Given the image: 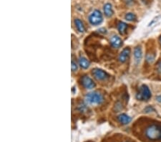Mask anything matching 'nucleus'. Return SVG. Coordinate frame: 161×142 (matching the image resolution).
<instances>
[{
  "label": "nucleus",
  "mask_w": 161,
  "mask_h": 142,
  "mask_svg": "<svg viewBox=\"0 0 161 142\" xmlns=\"http://www.w3.org/2000/svg\"><path fill=\"white\" fill-rule=\"evenodd\" d=\"M157 71L159 73H161V61L159 62L157 65Z\"/></svg>",
  "instance_id": "obj_18"
},
{
  "label": "nucleus",
  "mask_w": 161,
  "mask_h": 142,
  "mask_svg": "<svg viewBox=\"0 0 161 142\" xmlns=\"http://www.w3.org/2000/svg\"><path fill=\"white\" fill-rule=\"evenodd\" d=\"M130 54V48H128V47L125 48L124 50L120 53V55H119V61H120V62H122V63L126 62L127 60L129 58Z\"/></svg>",
  "instance_id": "obj_8"
},
{
  "label": "nucleus",
  "mask_w": 161,
  "mask_h": 142,
  "mask_svg": "<svg viewBox=\"0 0 161 142\" xmlns=\"http://www.w3.org/2000/svg\"><path fill=\"white\" fill-rule=\"evenodd\" d=\"M110 44L113 47L118 48V47H121L122 45H123V40L120 39V37L115 35L112 37L111 39H110Z\"/></svg>",
  "instance_id": "obj_7"
},
{
  "label": "nucleus",
  "mask_w": 161,
  "mask_h": 142,
  "mask_svg": "<svg viewBox=\"0 0 161 142\" xmlns=\"http://www.w3.org/2000/svg\"><path fill=\"white\" fill-rule=\"evenodd\" d=\"M71 68H72V71L73 72H75L77 70V64H76V62H74V61H72Z\"/></svg>",
  "instance_id": "obj_17"
},
{
  "label": "nucleus",
  "mask_w": 161,
  "mask_h": 142,
  "mask_svg": "<svg viewBox=\"0 0 161 142\" xmlns=\"http://www.w3.org/2000/svg\"><path fill=\"white\" fill-rule=\"evenodd\" d=\"M145 137L151 141L161 140V126L157 124H152L146 128L145 131Z\"/></svg>",
  "instance_id": "obj_1"
},
{
  "label": "nucleus",
  "mask_w": 161,
  "mask_h": 142,
  "mask_svg": "<svg viewBox=\"0 0 161 142\" xmlns=\"http://www.w3.org/2000/svg\"><path fill=\"white\" fill-rule=\"evenodd\" d=\"M79 63L80 66L84 69H86L89 66V62L84 57H80L79 59Z\"/></svg>",
  "instance_id": "obj_14"
},
{
  "label": "nucleus",
  "mask_w": 161,
  "mask_h": 142,
  "mask_svg": "<svg viewBox=\"0 0 161 142\" xmlns=\"http://www.w3.org/2000/svg\"><path fill=\"white\" fill-rule=\"evenodd\" d=\"M125 18L127 21H130V22H131V21H134L136 19V16H135V14H133V13L130 12V13H128V14H126Z\"/></svg>",
  "instance_id": "obj_15"
},
{
  "label": "nucleus",
  "mask_w": 161,
  "mask_h": 142,
  "mask_svg": "<svg viewBox=\"0 0 161 142\" xmlns=\"http://www.w3.org/2000/svg\"><path fill=\"white\" fill-rule=\"evenodd\" d=\"M82 84L87 89H92L95 86V84L93 82V80L90 78H89L88 76L86 75L83 76L82 78Z\"/></svg>",
  "instance_id": "obj_6"
},
{
  "label": "nucleus",
  "mask_w": 161,
  "mask_h": 142,
  "mask_svg": "<svg viewBox=\"0 0 161 142\" xmlns=\"http://www.w3.org/2000/svg\"><path fill=\"white\" fill-rule=\"evenodd\" d=\"M125 142H128V141H125Z\"/></svg>",
  "instance_id": "obj_20"
},
{
  "label": "nucleus",
  "mask_w": 161,
  "mask_h": 142,
  "mask_svg": "<svg viewBox=\"0 0 161 142\" xmlns=\"http://www.w3.org/2000/svg\"><path fill=\"white\" fill-rule=\"evenodd\" d=\"M127 28H128V25L125 23V22H119L118 24H117V29H118L119 32L121 35H123V34L125 33Z\"/></svg>",
  "instance_id": "obj_13"
},
{
  "label": "nucleus",
  "mask_w": 161,
  "mask_h": 142,
  "mask_svg": "<svg viewBox=\"0 0 161 142\" xmlns=\"http://www.w3.org/2000/svg\"><path fill=\"white\" fill-rule=\"evenodd\" d=\"M160 44H161V36H160Z\"/></svg>",
  "instance_id": "obj_19"
},
{
  "label": "nucleus",
  "mask_w": 161,
  "mask_h": 142,
  "mask_svg": "<svg viewBox=\"0 0 161 142\" xmlns=\"http://www.w3.org/2000/svg\"><path fill=\"white\" fill-rule=\"evenodd\" d=\"M74 24H75V26L77 27V30L80 32H84L85 31V28L84 25H83V22H82L80 19H74Z\"/></svg>",
  "instance_id": "obj_12"
},
{
  "label": "nucleus",
  "mask_w": 161,
  "mask_h": 142,
  "mask_svg": "<svg viewBox=\"0 0 161 142\" xmlns=\"http://www.w3.org/2000/svg\"><path fill=\"white\" fill-rule=\"evenodd\" d=\"M89 21L91 25H98L102 22V15L99 10H95L91 13L89 17Z\"/></svg>",
  "instance_id": "obj_4"
},
{
  "label": "nucleus",
  "mask_w": 161,
  "mask_h": 142,
  "mask_svg": "<svg viewBox=\"0 0 161 142\" xmlns=\"http://www.w3.org/2000/svg\"><path fill=\"white\" fill-rule=\"evenodd\" d=\"M154 59H155V56L154 55H153V54H148V55H147V57H146V60H147V62H149V63L153 62V61H154Z\"/></svg>",
  "instance_id": "obj_16"
},
{
  "label": "nucleus",
  "mask_w": 161,
  "mask_h": 142,
  "mask_svg": "<svg viewBox=\"0 0 161 142\" xmlns=\"http://www.w3.org/2000/svg\"><path fill=\"white\" fill-rule=\"evenodd\" d=\"M117 120H118V121L120 122V123H122V124L126 125L128 124V123L131 121L132 119H131V118L129 116H128V115L125 114V113H122V114L118 116Z\"/></svg>",
  "instance_id": "obj_10"
},
{
  "label": "nucleus",
  "mask_w": 161,
  "mask_h": 142,
  "mask_svg": "<svg viewBox=\"0 0 161 142\" xmlns=\"http://www.w3.org/2000/svg\"><path fill=\"white\" fill-rule=\"evenodd\" d=\"M151 98V92L145 85H142L140 88L139 92L137 93L136 98L139 101H148Z\"/></svg>",
  "instance_id": "obj_3"
},
{
  "label": "nucleus",
  "mask_w": 161,
  "mask_h": 142,
  "mask_svg": "<svg viewBox=\"0 0 161 142\" xmlns=\"http://www.w3.org/2000/svg\"><path fill=\"white\" fill-rule=\"evenodd\" d=\"M92 73L94 77L98 80H106L109 78V75L107 74L106 72L101 69H99V68H95V69L92 70Z\"/></svg>",
  "instance_id": "obj_5"
},
{
  "label": "nucleus",
  "mask_w": 161,
  "mask_h": 142,
  "mask_svg": "<svg viewBox=\"0 0 161 142\" xmlns=\"http://www.w3.org/2000/svg\"><path fill=\"white\" fill-rule=\"evenodd\" d=\"M134 58H135V62L136 64H138L143 58L142 49L140 46H137L134 50Z\"/></svg>",
  "instance_id": "obj_9"
},
{
  "label": "nucleus",
  "mask_w": 161,
  "mask_h": 142,
  "mask_svg": "<svg viewBox=\"0 0 161 142\" xmlns=\"http://www.w3.org/2000/svg\"><path fill=\"white\" fill-rule=\"evenodd\" d=\"M104 13H105V15L107 17H111L113 14V7H112V4L110 3H107L104 6Z\"/></svg>",
  "instance_id": "obj_11"
},
{
  "label": "nucleus",
  "mask_w": 161,
  "mask_h": 142,
  "mask_svg": "<svg viewBox=\"0 0 161 142\" xmlns=\"http://www.w3.org/2000/svg\"><path fill=\"white\" fill-rule=\"evenodd\" d=\"M85 101L87 104L91 105H99L103 102L104 98L100 93L94 91L86 95Z\"/></svg>",
  "instance_id": "obj_2"
}]
</instances>
